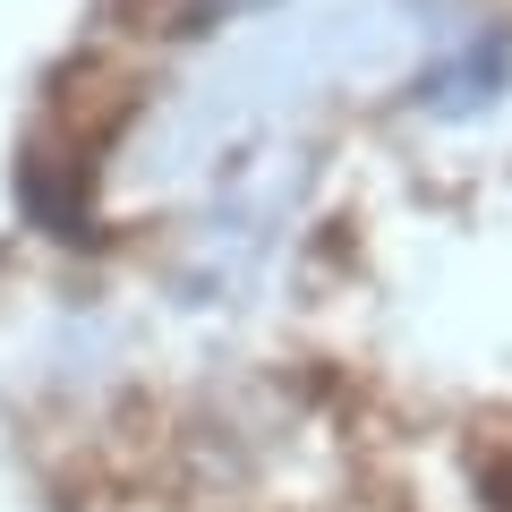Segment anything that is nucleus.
Returning <instances> with one entry per match:
<instances>
[{
    "label": "nucleus",
    "mask_w": 512,
    "mask_h": 512,
    "mask_svg": "<svg viewBox=\"0 0 512 512\" xmlns=\"http://www.w3.org/2000/svg\"><path fill=\"white\" fill-rule=\"evenodd\" d=\"M239 9H256V0H180V26H222Z\"/></svg>",
    "instance_id": "obj_1"
}]
</instances>
